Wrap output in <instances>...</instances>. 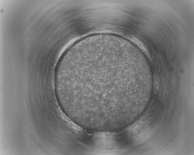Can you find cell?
Returning <instances> with one entry per match:
<instances>
[{"instance_id": "6da1fadb", "label": "cell", "mask_w": 194, "mask_h": 155, "mask_svg": "<svg viewBox=\"0 0 194 155\" xmlns=\"http://www.w3.org/2000/svg\"><path fill=\"white\" fill-rule=\"evenodd\" d=\"M123 69L111 63H95L70 71L69 82L80 105L102 113L121 106L123 90L117 75Z\"/></svg>"}]
</instances>
